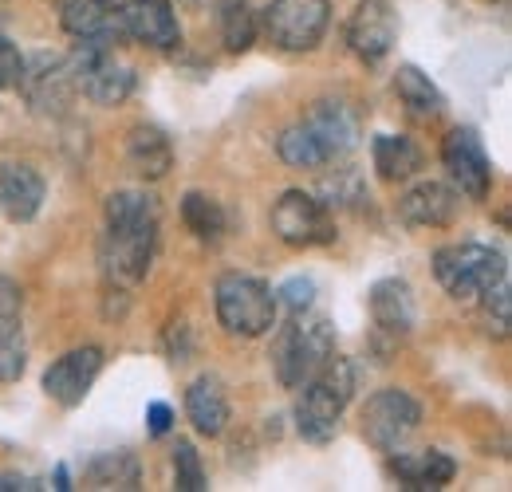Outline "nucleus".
<instances>
[{
	"instance_id": "nucleus-22",
	"label": "nucleus",
	"mask_w": 512,
	"mask_h": 492,
	"mask_svg": "<svg viewBox=\"0 0 512 492\" xmlns=\"http://www.w3.org/2000/svg\"><path fill=\"white\" fill-rule=\"evenodd\" d=\"M394 91L402 99V107L414 115V119H438L446 111V95L438 91V83L418 71L414 63H402L398 75H394Z\"/></svg>"
},
{
	"instance_id": "nucleus-8",
	"label": "nucleus",
	"mask_w": 512,
	"mask_h": 492,
	"mask_svg": "<svg viewBox=\"0 0 512 492\" xmlns=\"http://www.w3.org/2000/svg\"><path fill=\"white\" fill-rule=\"evenodd\" d=\"M331 24V0H272L264 8V32L280 52L320 48Z\"/></svg>"
},
{
	"instance_id": "nucleus-14",
	"label": "nucleus",
	"mask_w": 512,
	"mask_h": 492,
	"mask_svg": "<svg viewBox=\"0 0 512 492\" xmlns=\"http://www.w3.org/2000/svg\"><path fill=\"white\" fill-rule=\"evenodd\" d=\"M16 87H24L32 111H40V115H64L67 107H71V99L79 95L67 60H40V71H28L24 67V75H20Z\"/></svg>"
},
{
	"instance_id": "nucleus-6",
	"label": "nucleus",
	"mask_w": 512,
	"mask_h": 492,
	"mask_svg": "<svg viewBox=\"0 0 512 492\" xmlns=\"http://www.w3.org/2000/svg\"><path fill=\"white\" fill-rule=\"evenodd\" d=\"M268 221H272L276 241L288 248H320L335 241V221H331L327 205L320 197L304 193V189L280 193V201L272 205Z\"/></svg>"
},
{
	"instance_id": "nucleus-2",
	"label": "nucleus",
	"mask_w": 512,
	"mask_h": 492,
	"mask_svg": "<svg viewBox=\"0 0 512 492\" xmlns=\"http://www.w3.org/2000/svg\"><path fill=\"white\" fill-rule=\"evenodd\" d=\"M335 355V331L320 315L296 311L288 327H280L272 343V370L284 390H300L316 370Z\"/></svg>"
},
{
	"instance_id": "nucleus-19",
	"label": "nucleus",
	"mask_w": 512,
	"mask_h": 492,
	"mask_svg": "<svg viewBox=\"0 0 512 492\" xmlns=\"http://www.w3.org/2000/svg\"><path fill=\"white\" fill-rule=\"evenodd\" d=\"M127 162L142 182H162L174 170V142L166 138V130L138 123L127 134Z\"/></svg>"
},
{
	"instance_id": "nucleus-31",
	"label": "nucleus",
	"mask_w": 512,
	"mask_h": 492,
	"mask_svg": "<svg viewBox=\"0 0 512 492\" xmlns=\"http://www.w3.org/2000/svg\"><path fill=\"white\" fill-rule=\"evenodd\" d=\"M481 308H485V323H489V331H493L497 339H505V335H509V311H512L509 276H505V280H497L489 292H481Z\"/></svg>"
},
{
	"instance_id": "nucleus-7",
	"label": "nucleus",
	"mask_w": 512,
	"mask_h": 492,
	"mask_svg": "<svg viewBox=\"0 0 512 492\" xmlns=\"http://www.w3.org/2000/svg\"><path fill=\"white\" fill-rule=\"evenodd\" d=\"M422 426V406L398 390V386H386L375 390L363 406V437L379 449V453H398L406 449V441L418 433Z\"/></svg>"
},
{
	"instance_id": "nucleus-17",
	"label": "nucleus",
	"mask_w": 512,
	"mask_h": 492,
	"mask_svg": "<svg viewBox=\"0 0 512 492\" xmlns=\"http://www.w3.org/2000/svg\"><path fill=\"white\" fill-rule=\"evenodd\" d=\"M44 193H48V185L28 162H4L0 166V213L12 225L36 221V213L44 209Z\"/></svg>"
},
{
	"instance_id": "nucleus-24",
	"label": "nucleus",
	"mask_w": 512,
	"mask_h": 492,
	"mask_svg": "<svg viewBox=\"0 0 512 492\" xmlns=\"http://www.w3.org/2000/svg\"><path fill=\"white\" fill-rule=\"evenodd\" d=\"M103 217L115 229H158V201L146 189H115L103 205Z\"/></svg>"
},
{
	"instance_id": "nucleus-15",
	"label": "nucleus",
	"mask_w": 512,
	"mask_h": 492,
	"mask_svg": "<svg viewBox=\"0 0 512 492\" xmlns=\"http://www.w3.org/2000/svg\"><path fill=\"white\" fill-rule=\"evenodd\" d=\"M60 24H64L67 36L107 44V48L127 40L123 28H119V0H64Z\"/></svg>"
},
{
	"instance_id": "nucleus-10",
	"label": "nucleus",
	"mask_w": 512,
	"mask_h": 492,
	"mask_svg": "<svg viewBox=\"0 0 512 492\" xmlns=\"http://www.w3.org/2000/svg\"><path fill=\"white\" fill-rule=\"evenodd\" d=\"M99 370H103V347H91V343L87 347H75V351L60 355L52 367L44 370V394L60 410H75L91 394Z\"/></svg>"
},
{
	"instance_id": "nucleus-32",
	"label": "nucleus",
	"mask_w": 512,
	"mask_h": 492,
	"mask_svg": "<svg viewBox=\"0 0 512 492\" xmlns=\"http://www.w3.org/2000/svg\"><path fill=\"white\" fill-rule=\"evenodd\" d=\"M312 296H316V284H312L308 276H292V280H284V284L276 288V304H284L292 315L312 308Z\"/></svg>"
},
{
	"instance_id": "nucleus-23",
	"label": "nucleus",
	"mask_w": 512,
	"mask_h": 492,
	"mask_svg": "<svg viewBox=\"0 0 512 492\" xmlns=\"http://www.w3.org/2000/svg\"><path fill=\"white\" fill-rule=\"evenodd\" d=\"M371 158H375V170L383 182H406L422 170V150L406 134H379L371 142Z\"/></svg>"
},
{
	"instance_id": "nucleus-1",
	"label": "nucleus",
	"mask_w": 512,
	"mask_h": 492,
	"mask_svg": "<svg viewBox=\"0 0 512 492\" xmlns=\"http://www.w3.org/2000/svg\"><path fill=\"white\" fill-rule=\"evenodd\" d=\"M296 402V433L312 445H327L339 433V418L355 398V367L343 355H331L304 386Z\"/></svg>"
},
{
	"instance_id": "nucleus-37",
	"label": "nucleus",
	"mask_w": 512,
	"mask_h": 492,
	"mask_svg": "<svg viewBox=\"0 0 512 492\" xmlns=\"http://www.w3.org/2000/svg\"><path fill=\"white\" fill-rule=\"evenodd\" d=\"M56 489H60V492L71 489V477H67V465H56Z\"/></svg>"
},
{
	"instance_id": "nucleus-5",
	"label": "nucleus",
	"mask_w": 512,
	"mask_h": 492,
	"mask_svg": "<svg viewBox=\"0 0 512 492\" xmlns=\"http://www.w3.org/2000/svg\"><path fill=\"white\" fill-rule=\"evenodd\" d=\"M154 241H158V229H115V225H107V233L99 237V268H103V280H107L111 292H134L150 276Z\"/></svg>"
},
{
	"instance_id": "nucleus-35",
	"label": "nucleus",
	"mask_w": 512,
	"mask_h": 492,
	"mask_svg": "<svg viewBox=\"0 0 512 492\" xmlns=\"http://www.w3.org/2000/svg\"><path fill=\"white\" fill-rule=\"evenodd\" d=\"M24 311V292L16 280L0 276V315H20Z\"/></svg>"
},
{
	"instance_id": "nucleus-18",
	"label": "nucleus",
	"mask_w": 512,
	"mask_h": 492,
	"mask_svg": "<svg viewBox=\"0 0 512 492\" xmlns=\"http://www.w3.org/2000/svg\"><path fill=\"white\" fill-rule=\"evenodd\" d=\"M457 189H449L442 182H418L414 189L402 193L398 201V217L410 229H446L457 217Z\"/></svg>"
},
{
	"instance_id": "nucleus-3",
	"label": "nucleus",
	"mask_w": 512,
	"mask_h": 492,
	"mask_svg": "<svg viewBox=\"0 0 512 492\" xmlns=\"http://www.w3.org/2000/svg\"><path fill=\"white\" fill-rule=\"evenodd\" d=\"M213 308H217V323L233 339H260L276 327L280 304L264 280L245 276V272H225L213 284Z\"/></svg>"
},
{
	"instance_id": "nucleus-16",
	"label": "nucleus",
	"mask_w": 512,
	"mask_h": 492,
	"mask_svg": "<svg viewBox=\"0 0 512 492\" xmlns=\"http://www.w3.org/2000/svg\"><path fill=\"white\" fill-rule=\"evenodd\" d=\"M367 308H371V319H375V331L386 335L390 343H398V339H406V335L414 331V319H418V311H414V292H410V284L398 280V276H386V280H379V284L371 288Z\"/></svg>"
},
{
	"instance_id": "nucleus-28",
	"label": "nucleus",
	"mask_w": 512,
	"mask_h": 492,
	"mask_svg": "<svg viewBox=\"0 0 512 492\" xmlns=\"http://www.w3.org/2000/svg\"><path fill=\"white\" fill-rule=\"evenodd\" d=\"M276 154H280V162L292 166V170H323V166H327L323 146L316 142V134L304 123L288 126V130L276 138Z\"/></svg>"
},
{
	"instance_id": "nucleus-20",
	"label": "nucleus",
	"mask_w": 512,
	"mask_h": 492,
	"mask_svg": "<svg viewBox=\"0 0 512 492\" xmlns=\"http://www.w3.org/2000/svg\"><path fill=\"white\" fill-rule=\"evenodd\" d=\"M186 418L201 437H221L229 426V398L217 374H201L186 386Z\"/></svg>"
},
{
	"instance_id": "nucleus-21",
	"label": "nucleus",
	"mask_w": 512,
	"mask_h": 492,
	"mask_svg": "<svg viewBox=\"0 0 512 492\" xmlns=\"http://www.w3.org/2000/svg\"><path fill=\"white\" fill-rule=\"evenodd\" d=\"M390 473L406 485V489H446L457 477L453 457L442 449H422V453H390Z\"/></svg>"
},
{
	"instance_id": "nucleus-25",
	"label": "nucleus",
	"mask_w": 512,
	"mask_h": 492,
	"mask_svg": "<svg viewBox=\"0 0 512 492\" xmlns=\"http://www.w3.org/2000/svg\"><path fill=\"white\" fill-rule=\"evenodd\" d=\"M182 221H186V229H190L201 245H217V241L225 237V229H229L225 205H221L217 197L201 193V189H190V193L182 197Z\"/></svg>"
},
{
	"instance_id": "nucleus-34",
	"label": "nucleus",
	"mask_w": 512,
	"mask_h": 492,
	"mask_svg": "<svg viewBox=\"0 0 512 492\" xmlns=\"http://www.w3.org/2000/svg\"><path fill=\"white\" fill-rule=\"evenodd\" d=\"M170 430H174V410L166 402H150L146 406V433L150 437H166Z\"/></svg>"
},
{
	"instance_id": "nucleus-4",
	"label": "nucleus",
	"mask_w": 512,
	"mask_h": 492,
	"mask_svg": "<svg viewBox=\"0 0 512 492\" xmlns=\"http://www.w3.org/2000/svg\"><path fill=\"white\" fill-rule=\"evenodd\" d=\"M434 276L453 300H477L481 292H489L497 280L509 276V260L493 245L461 241L434 252Z\"/></svg>"
},
{
	"instance_id": "nucleus-27",
	"label": "nucleus",
	"mask_w": 512,
	"mask_h": 492,
	"mask_svg": "<svg viewBox=\"0 0 512 492\" xmlns=\"http://www.w3.org/2000/svg\"><path fill=\"white\" fill-rule=\"evenodd\" d=\"M217 24H221V44L225 52L241 56L256 40V12L249 0H221L217 4Z\"/></svg>"
},
{
	"instance_id": "nucleus-9",
	"label": "nucleus",
	"mask_w": 512,
	"mask_h": 492,
	"mask_svg": "<svg viewBox=\"0 0 512 492\" xmlns=\"http://www.w3.org/2000/svg\"><path fill=\"white\" fill-rule=\"evenodd\" d=\"M442 162L449 170V182L457 193H465L469 201H485L489 189H493V162L477 138V130L469 126H457L449 130L446 142H442Z\"/></svg>"
},
{
	"instance_id": "nucleus-13",
	"label": "nucleus",
	"mask_w": 512,
	"mask_h": 492,
	"mask_svg": "<svg viewBox=\"0 0 512 492\" xmlns=\"http://www.w3.org/2000/svg\"><path fill=\"white\" fill-rule=\"evenodd\" d=\"M304 126L316 134V142L323 146L327 162L347 158V154L359 146V138H363L359 115H355L347 103H339V99H320V103H312V111L304 115Z\"/></svg>"
},
{
	"instance_id": "nucleus-36",
	"label": "nucleus",
	"mask_w": 512,
	"mask_h": 492,
	"mask_svg": "<svg viewBox=\"0 0 512 492\" xmlns=\"http://www.w3.org/2000/svg\"><path fill=\"white\" fill-rule=\"evenodd\" d=\"M40 489L32 477H20V473H0V492H32Z\"/></svg>"
},
{
	"instance_id": "nucleus-29",
	"label": "nucleus",
	"mask_w": 512,
	"mask_h": 492,
	"mask_svg": "<svg viewBox=\"0 0 512 492\" xmlns=\"http://www.w3.org/2000/svg\"><path fill=\"white\" fill-rule=\"evenodd\" d=\"M28 367V343L20 315H0V382H16Z\"/></svg>"
},
{
	"instance_id": "nucleus-12",
	"label": "nucleus",
	"mask_w": 512,
	"mask_h": 492,
	"mask_svg": "<svg viewBox=\"0 0 512 492\" xmlns=\"http://www.w3.org/2000/svg\"><path fill=\"white\" fill-rule=\"evenodd\" d=\"M398 40V16L386 0H359L347 20V48L363 63H383Z\"/></svg>"
},
{
	"instance_id": "nucleus-30",
	"label": "nucleus",
	"mask_w": 512,
	"mask_h": 492,
	"mask_svg": "<svg viewBox=\"0 0 512 492\" xmlns=\"http://www.w3.org/2000/svg\"><path fill=\"white\" fill-rule=\"evenodd\" d=\"M174 489L178 492H205V465H201V453L193 441H178L174 445Z\"/></svg>"
},
{
	"instance_id": "nucleus-33",
	"label": "nucleus",
	"mask_w": 512,
	"mask_h": 492,
	"mask_svg": "<svg viewBox=\"0 0 512 492\" xmlns=\"http://www.w3.org/2000/svg\"><path fill=\"white\" fill-rule=\"evenodd\" d=\"M20 75H24V56L0 36V91H8V87H16L20 83Z\"/></svg>"
},
{
	"instance_id": "nucleus-26",
	"label": "nucleus",
	"mask_w": 512,
	"mask_h": 492,
	"mask_svg": "<svg viewBox=\"0 0 512 492\" xmlns=\"http://www.w3.org/2000/svg\"><path fill=\"white\" fill-rule=\"evenodd\" d=\"M87 489H138L142 485V469L138 457L119 449V453H99L87 469H83Z\"/></svg>"
},
{
	"instance_id": "nucleus-11",
	"label": "nucleus",
	"mask_w": 512,
	"mask_h": 492,
	"mask_svg": "<svg viewBox=\"0 0 512 492\" xmlns=\"http://www.w3.org/2000/svg\"><path fill=\"white\" fill-rule=\"evenodd\" d=\"M119 28L154 52H174L182 44V24L170 0H119Z\"/></svg>"
}]
</instances>
